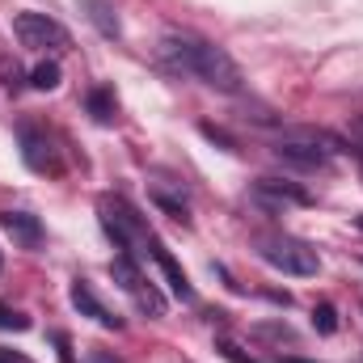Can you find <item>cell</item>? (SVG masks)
I'll return each mask as SVG.
<instances>
[{
  "label": "cell",
  "mask_w": 363,
  "mask_h": 363,
  "mask_svg": "<svg viewBox=\"0 0 363 363\" xmlns=\"http://www.w3.org/2000/svg\"><path fill=\"white\" fill-rule=\"evenodd\" d=\"M161 60L178 72V77H199L203 85H211L216 93H241L245 89V77L237 68V60L207 43V38H194V34H165L161 38Z\"/></svg>",
  "instance_id": "1"
},
{
  "label": "cell",
  "mask_w": 363,
  "mask_h": 363,
  "mask_svg": "<svg viewBox=\"0 0 363 363\" xmlns=\"http://www.w3.org/2000/svg\"><path fill=\"white\" fill-rule=\"evenodd\" d=\"M97 220H101V228H106V237L127 254V258H135V262H144V258H152V245H157V237L148 233V224L123 203V199H114V194H101L97 199Z\"/></svg>",
  "instance_id": "2"
},
{
  "label": "cell",
  "mask_w": 363,
  "mask_h": 363,
  "mask_svg": "<svg viewBox=\"0 0 363 363\" xmlns=\"http://www.w3.org/2000/svg\"><path fill=\"white\" fill-rule=\"evenodd\" d=\"M258 254H262L267 267H274V271H283V274H296V279H308V274L321 271L317 250H313L308 241H300V237H287V233L262 237V241H258Z\"/></svg>",
  "instance_id": "3"
},
{
  "label": "cell",
  "mask_w": 363,
  "mask_h": 363,
  "mask_svg": "<svg viewBox=\"0 0 363 363\" xmlns=\"http://www.w3.org/2000/svg\"><path fill=\"white\" fill-rule=\"evenodd\" d=\"M110 279H114V287H118L123 296H131V300H135V308H140V313H148L152 321H161V317H165V308H169V304H165L161 287L140 271V262H135V258L118 254V258L110 262Z\"/></svg>",
  "instance_id": "4"
},
{
  "label": "cell",
  "mask_w": 363,
  "mask_h": 363,
  "mask_svg": "<svg viewBox=\"0 0 363 363\" xmlns=\"http://www.w3.org/2000/svg\"><path fill=\"white\" fill-rule=\"evenodd\" d=\"M13 30H17L21 47H30V51H64L68 47V30L55 17H47V13H30V9L17 13Z\"/></svg>",
  "instance_id": "5"
},
{
  "label": "cell",
  "mask_w": 363,
  "mask_h": 363,
  "mask_svg": "<svg viewBox=\"0 0 363 363\" xmlns=\"http://www.w3.org/2000/svg\"><path fill=\"white\" fill-rule=\"evenodd\" d=\"M17 140H21V161H26V169H34V174H60V152H55V144H51V135H47L43 127L21 123V127H17Z\"/></svg>",
  "instance_id": "6"
},
{
  "label": "cell",
  "mask_w": 363,
  "mask_h": 363,
  "mask_svg": "<svg viewBox=\"0 0 363 363\" xmlns=\"http://www.w3.org/2000/svg\"><path fill=\"white\" fill-rule=\"evenodd\" d=\"M250 194H254V203H262V207H271V211H283V207H308V203H313V194H308L304 186L279 182V178H258Z\"/></svg>",
  "instance_id": "7"
},
{
  "label": "cell",
  "mask_w": 363,
  "mask_h": 363,
  "mask_svg": "<svg viewBox=\"0 0 363 363\" xmlns=\"http://www.w3.org/2000/svg\"><path fill=\"white\" fill-rule=\"evenodd\" d=\"M68 296H72V308H77L81 317H89V321H97L101 330H123V317H118L114 308H106V304L97 300V291L89 287V279H72Z\"/></svg>",
  "instance_id": "8"
},
{
  "label": "cell",
  "mask_w": 363,
  "mask_h": 363,
  "mask_svg": "<svg viewBox=\"0 0 363 363\" xmlns=\"http://www.w3.org/2000/svg\"><path fill=\"white\" fill-rule=\"evenodd\" d=\"M0 228L13 237V245H21V250H38L43 245V224H38V216H30V211H0Z\"/></svg>",
  "instance_id": "9"
},
{
  "label": "cell",
  "mask_w": 363,
  "mask_h": 363,
  "mask_svg": "<svg viewBox=\"0 0 363 363\" xmlns=\"http://www.w3.org/2000/svg\"><path fill=\"white\" fill-rule=\"evenodd\" d=\"M279 161H287V165H300V169H321L330 157H325V148H317V140H283L279 148Z\"/></svg>",
  "instance_id": "10"
},
{
  "label": "cell",
  "mask_w": 363,
  "mask_h": 363,
  "mask_svg": "<svg viewBox=\"0 0 363 363\" xmlns=\"http://www.w3.org/2000/svg\"><path fill=\"white\" fill-rule=\"evenodd\" d=\"M152 262H157V267L165 271V279H169V287H174V296H178V300H194V287H190L186 271H182L178 262H174V254H169V250H165L161 241L152 245Z\"/></svg>",
  "instance_id": "11"
},
{
  "label": "cell",
  "mask_w": 363,
  "mask_h": 363,
  "mask_svg": "<svg viewBox=\"0 0 363 363\" xmlns=\"http://www.w3.org/2000/svg\"><path fill=\"white\" fill-rule=\"evenodd\" d=\"M81 9H85V17L97 26V34H101V38H123L118 13H114V4H110V0H81Z\"/></svg>",
  "instance_id": "12"
},
{
  "label": "cell",
  "mask_w": 363,
  "mask_h": 363,
  "mask_svg": "<svg viewBox=\"0 0 363 363\" xmlns=\"http://www.w3.org/2000/svg\"><path fill=\"white\" fill-rule=\"evenodd\" d=\"M85 106H89V114L97 123H114L118 118V101H114V93L106 89V85H97V89L85 93Z\"/></svg>",
  "instance_id": "13"
},
{
  "label": "cell",
  "mask_w": 363,
  "mask_h": 363,
  "mask_svg": "<svg viewBox=\"0 0 363 363\" xmlns=\"http://www.w3.org/2000/svg\"><path fill=\"white\" fill-rule=\"evenodd\" d=\"M30 85L38 93H51V89H60V64L55 60H43L34 72H30Z\"/></svg>",
  "instance_id": "14"
},
{
  "label": "cell",
  "mask_w": 363,
  "mask_h": 363,
  "mask_svg": "<svg viewBox=\"0 0 363 363\" xmlns=\"http://www.w3.org/2000/svg\"><path fill=\"white\" fill-rule=\"evenodd\" d=\"M0 330L21 334V330H30V317H26V313H17L13 304H4V300H0Z\"/></svg>",
  "instance_id": "15"
},
{
  "label": "cell",
  "mask_w": 363,
  "mask_h": 363,
  "mask_svg": "<svg viewBox=\"0 0 363 363\" xmlns=\"http://www.w3.org/2000/svg\"><path fill=\"white\" fill-rule=\"evenodd\" d=\"M313 325H317V334H334V330H338L334 304H317V308H313Z\"/></svg>",
  "instance_id": "16"
},
{
  "label": "cell",
  "mask_w": 363,
  "mask_h": 363,
  "mask_svg": "<svg viewBox=\"0 0 363 363\" xmlns=\"http://www.w3.org/2000/svg\"><path fill=\"white\" fill-rule=\"evenodd\" d=\"M216 351H220L228 363H258L250 351H245V347H237V342H228V338H220V342H216Z\"/></svg>",
  "instance_id": "17"
},
{
  "label": "cell",
  "mask_w": 363,
  "mask_h": 363,
  "mask_svg": "<svg viewBox=\"0 0 363 363\" xmlns=\"http://www.w3.org/2000/svg\"><path fill=\"white\" fill-rule=\"evenodd\" d=\"M199 131H203V135H207V140H216V144H224V148H228V152H233V148H237V144H233V140H228V135H224V131H220V127H211V123H203V127H199Z\"/></svg>",
  "instance_id": "18"
},
{
  "label": "cell",
  "mask_w": 363,
  "mask_h": 363,
  "mask_svg": "<svg viewBox=\"0 0 363 363\" xmlns=\"http://www.w3.org/2000/svg\"><path fill=\"white\" fill-rule=\"evenodd\" d=\"M55 338V347H60V363H72V342H68V334H51Z\"/></svg>",
  "instance_id": "19"
},
{
  "label": "cell",
  "mask_w": 363,
  "mask_h": 363,
  "mask_svg": "<svg viewBox=\"0 0 363 363\" xmlns=\"http://www.w3.org/2000/svg\"><path fill=\"white\" fill-rule=\"evenodd\" d=\"M0 363H30V355H21L13 347H0Z\"/></svg>",
  "instance_id": "20"
},
{
  "label": "cell",
  "mask_w": 363,
  "mask_h": 363,
  "mask_svg": "<svg viewBox=\"0 0 363 363\" xmlns=\"http://www.w3.org/2000/svg\"><path fill=\"white\" fill-rule=\"evenodd\" d=\"M89 363H123V359H118L114 351H93V355H89Z\"/></svg>",
  "instance_id": "21"
},
{
  "label": "cell",
  "mask_w": 363,
  "mask_h": 363,
  "mask_svg": "<svg viewBox=\"0 0 363 363\" xmlns=\"http://www.w3.org/2000/svg\"><path fill=\"white\" fill-rule=\"evenodd\" d=\"M351 140L359 144V157H363V114L355 118V123H351Z\"/></svg>",
  "instance_id": "22"
},
{
  "label": "cell",
  "mask_w": 363,
  "mask_h": 363,
  "mask_svg": "<svg viewBox=\"0 0 363 363\" xmlns=\"http://www.w3.org/2000/svg\"><path fill=\"white\" fill-rule=\"evenodd\" d=\"M283 363H308V359H283Z\"/></svg>",
  "instance_id": "23"
},
{
  "label": "cell",
  "mask_w": 363,
  "mask_h": 363,
  "mask_svg": "<svg viewBox=\"0 0 363 363\" xmlns=\"http://www.w3.org/2000/svg\"><path fill=\"white\" fill-rule=\"evenodd\" d=\"M359 228H363V216H359Z\"/></svg>",
  "instance_id": "24"
}]
</instances>
